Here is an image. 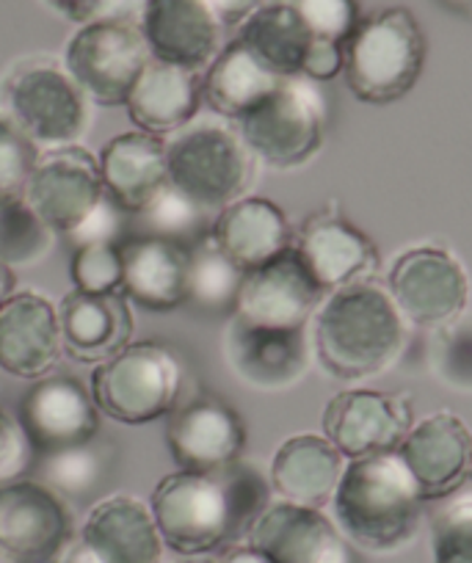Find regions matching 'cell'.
<instances>
[{"label":"cell","mask_w":472,"mask_h":563,"mask_svg":"<svg viewBox=\"0 0 472 563\" xmlns=\"http://www.w3.org/2000/svg\"><path fill=\"white\" fill-rule=\"evenodd\" d=\"M271 506V484L252 464L224 470H177L152 489L157 533L175 555L205 558L243 544Z\"/></svg>","instance_id":"1"},{"label":"cell","mask_w":472,"mask_h":563,"mask_svg":"<svg viewBox=\"0 0 472 563\" xmlns=\"http://www.w3.org/2000/svg\"><path fill=\"white\" fill-rule=\"evenodd\" d=\"M406 345V321L376 282L334 290L312 318V351L340 382H362L389 371Z\"/></svg>","instance_id":"2"},{"label":"cell","mask_w":472,"mask_h":563,"mask_svg":"<svg viewBox=\"0 0 472 563\" xmlns=\"http://www.w3.org/2000/svg\"><path fill=\"white\" fill-rule=\"evenodd\" d=\"M422 495L395 453L351 459L332 497L334 525L345 541L365 552L389 555L415 539Z\"/></svg>","instance_id":"3"},{"label":"cell","mask_w":472,"mask_h":563,"mask_svg":"<svg viewBox=\"0 0 472 563\" xmlns=\"http://www.w3.org/2000/svg\"><path fill=\"white\" fill-rule=\"evenodd\" d=\"M426 67V36L404 7L360 20L343 45V75L356 100L389 106L409 95Z\"/></svg>","instance_id":"4"},{"label":"cell","mask_w":472,"mask_h":563,"mask_svg":"<svg viewBox=\"0 0 472 563\" xmlns=\"http://www.w3.org/2000/svg\"><path fill=\"white\" fill-rule=\"evenodd\" d=\"M0 111L40 150L80 144L91 122V102L64 62L53 56L18 58L0 78Z\"/></svg>","instance_id":"5"},{"label":"cell","mask_w":472,"mask_h":563,"mask_svg":"<svg viewBox=\"0 0 472 563\" xmlns=\"http://www.w3.org/2000/svg\"><path fill=\"white\" fill-rule=\"evenodd\" d=\"M186 365L175 349L157 340L128 343L91 373V398L100 415L124 426H144L177 409Z\"/></svg>","instance_id":"6"},{"label":"cell","mask_w":472,"mask_h":563,"mask_svg":"<svg viewBox=\"0 0 472 563\" xmlns=\"http://www.w3.org/2000/svg\"><path fill=\"white\" fill-rule=\"evenodd\" d=\"M169 186L208 213H219L246 197L254 180V155L235 128L221 122H191L166 139Z\"/></svg>","instance_id":"7"},{"label":"cell","mask_w":472,"mask_h":563,"mask_svg":"<svg viewBox=\"0 0 472 563\" xmlns=\"http://www.w3.org/2000/svg\"><path fill=\"white\" fill-rule=\"evenodd\" d=\"M254 161L279 172L309 164L323 147L327 106L315 80L285 78L260 106L235 122Z\"/></svg>","instance_id":"8"},{"label":"cell","mask_w":472,"mask_h":563,"mask_svg":"<svg viewBox=\"0 0 472 563\" xmlns=\"http://www.w3.org/2000/svg\"><path fill=\"white\" fill-rule=\"evenodd\" d=\"M152 58L144 34L135 25L84 23L64 51V67L84 89L91 106H124Z\"/></svg>","instance_id":"9"},{"label":"cell","mask_w":472,"mask_h":563,"mask_svg":"<svg viewBox=\"0 0 472 563\" xmlns=\"http://www.w3.org/2000/svg\"><path fill=\"white\" fill-rule=\"evenodd\" d=\"M75 541V517L58 492L36 478L0 486V552L14 563H56Z\"/></svg>","instance_id":"10"},{"label":"cell","mask_w":472,"mask_h":563,"mask_svg":"<svg viewBox=\"0 0 472 563\" xmlns=\"http://www.w3.org/2000/svg\"><path fill=\"white\" fill-rule=\"evenodd\" d=\"M387 294L406 323L439 329L464 316L470 282L453 254L437 246H417L393 263Z\"/></svg>","instance_id":"11"},{"label":"cell","mask_w":472,"mask_h":563,"mask_svg":"<svg viewBox=\"0 0 472 563\" xmlns=\"http://www.w3.org/2000/svg\"><path fill=\"white\" fill-rule=\"evenodd\" d=\"M323 299V288L315 282L296 246H290L265 265L243 271L232 318L252 327L307 329Z\"/></svg>","instance_id":"12"},{"label":"cell","mask_w":472,"mask_h":563,"mask_svg":"<svg viewBox=\"0 0 472 563\" xmlns=\"http://www.w3.org/2000/svg\"><path fill=\"white\" fill-rule=\"evenodd\" d=\"M23 199L58 238H69L106 199L100 161L80 144L42 150Z\"/></svg>","instance_id":"13"},{"label":"cell","mask_w":472,"mask_h":563,"mask_svg":"<svg viewBox=\"0 0 472 563\" xmlns=\"http://www.w3.org/2000/svg\"><path fill=\"white\" fill-rule=\"evenodd\" d=\"M18 420L40 456L84 445L100 434V409L91 389L67 373H51L31 384L20 400Z\"/></svg>","instance_id":"14"},{"label":"cell","mask_w":472,"mask_h":563,"mask_svg":"<svg viewBox=\"0 0 472 563\" xmlns=\"http://www.w3.org/2000/svg\"><path fill=\"white\" fill-rule=\"evenodd\" d=\"M411 406L378 389H345L323 409V437L345 459L395 453L411 431Z\"/></svg>","instance_id":"15"},{"label":"cell","mask_w":472,"mask_h":563,"mask_svg":"<svg viewBox=\"0 0 472 563\" xmlns=\"http://www.w3.org/2000/svg\"><path fill=\"white\" fill-rule=\"evenodd\" d=\"M224 356L243 384L260 393H285L307 376L312 351L307 329L252 327L232 318L224 334Z\"/></svg>","instance_id":"16"},{"label":"cell","mask_w":472,"mask_h":563,"mask_svg":"<svg viewBox=\"0 0 472 563\" xmlns=\"http://www.w3.org/2000/svg\"><path fill=\"white\" fill-rule=\"evenodd\" d=\"M64 354L58 307L47 296L23 290L0 305V371L40 382Z\"/></svg>","instance_id":"17"},{"label":"cell","mask_w":472,"mask_h":563,"mask_svg":"<svg viewBox=\"0 0 472 563\" xmlns=\"http://www.w3.org/2000/svg\"><path fill=\"white\" fill-rule=\"evenodd\" d=\"M166 445L177 470H224L241 462L246 426L232 406L219 398H194L177 404L166 422Z\"/></svg>","instance_id":"18"},{"label":"cell","mask_w":472,"mask_h":563,"mask_svg":"<svg viewBox=\"0 0 472 563\" xmlns=\"http://www.w3.org/2000/svg\"><path fill=\"white\" fill-rule=\"evenodd\" d=\"M271 563H354L349 541L321 508L271 503L246 536Z\"/></svg>","instance_id":"19"},{"label":"cell","mask_w":472,"mask_h":563,"mask_svg":"<svg viewBox=\"0 0 472 563\" xmlns=\"http://www.w3.org/2000/svg\"><path fill=\"white\" fill-rule=\"evenodd\" d=\"M400 462L415 478L422 500H444L472 475V434L450 411L426 417L398 448Z\"/></svg>","instance_id":"20"},{"label":"cell","mask_w":472,"mask_h":563,"mask_svg":"<svg viewBox=\"0 0 472 563\" xmlns=\"http://www.w3.org/2000/svg\"><path fill=\"white\" fill-rule=\"evenodd\" d=\"M293 246L312 271L323 294H334L360 282H373L378 271V254L371 238L334 210L309 216Z\"/></svg>","instance_id":"21"},{"label":"cell","mask_w":472,"mask_h":563,"mask_svg":"<svg viewBox=\"0 0 472 563\" xmlns=\"http://www.w3.org/2000/svg\"><path fill=\"white\" fill-rule=\"evenodd\" d=\"M141 34L152 58L197 73H202L224 47V25L208 0H150Z\"/></svg>","instance_id":"22"},{"label":"cell","mask_w":472,"mask_h":563,"mask_svg":"<svg viewBox=\"0 0 472 563\" xmlns=\"http://www.w3.org/2000/svg\"><path fill=\"white\" fill-rule=\"evenodd\" d=\"M122 294L150 312H169L188 305L191 249L157 235H135L119 243Z\"/></svg>","instance_id":"23"},{"label":"cell","mask_w":472,"mask_h":563,"mask_svg":"<svg viewBox=\"0 0 472 563\" xmlns=\"http://www.w3.org/2000/svg\"><path fill=\"white\" fill-rule=\"evenodd\" d=\"M78 539L100 563H164L166 547L150 503L133 495H111L95 503Z\"/></svg>","instance_id":"24"},{"label":"cell","mask_w":472,"mask_h":563,"mask_svg":"<svg viewBox=\"0 0 472 563\" xmlns=\"http://www.w3.org/2000/svg\"><path fill=\"white\" fill-rule=\"evenodd\" d=\"M64 354L80 365H102L133 338V310L124 294L69 290L58 305Z\"/></svg>","instance_id":"25"},{"label":"cell","mask_w":472,"mask_h":563,"mask_svg":"<svg viewBox=\"0 0 472 563\" xmlns=\"http://www.w3.org/2000/svg\"><path fill=\"white\" fill-rule=\"evenodd\" d=\"M97 161L106 194L130 216H139L155 194L169 186L164 135L130 130L108 141Z\"/></svg>","instance_id":"26"},{"label":"cell","mask_w":472,"mask_h":563,"mask_svg":"<svg viewBox=\"0 0 472 563\" xmlns=\"http://www.w3.org/2000/svg\"><path fill=\"white\" fill-rule=\"evenodd\" d=\"M202 102V73L150 58L124 108L135 128L166 139L191 124Z\"/></svg>","instance_id":"27"},{"label":"cell","mask_w":472,"mask_h":563,"mask_svg":"<svg viewBox=\"0 0 472 563\" xmlns=\"http://www.w3.org/2000/svg\"><path fill=\"white\" fill-rule=\"evenodd\" d=\"M343 470L345 456L327 437L298 434L276 448L268 484L279 500L323 508L332 503Z\"/></svg>","instance_id":"28"},{"label":"cell","mask_w":472,"mask_h":563,"mask_svg":"<svg viewBox=\"0 0 472 563\" xmlns=\"http://www.w3.org/2000/svg\"><path fill=\"white\" fill-rule=\"evenodd\" d=\"M210 238L241 271L265 265L296 241L279 205L249 194L216 213Z\"/></svg>","instance_id":"29"},{"label":"cell","mask_w":472,"mask_h":563,"mask_svg":"<svg viewBox=\"0 0 472 563\" xmlns=\"http://www.w3.org/2000/svg\"><path fill=\"white\" fill-rule=\"evenodd\" d=\"M285 78L271 73L241 40H232L221 47L219 56L208 64L202 78V100L219 117L238 119L265 100Z\"/></svg>","instance_id":"30"},{"label":"cell","mask_w":472,"mask_h":563,"mask_svg":"<svg viewBox=\"0 0 472 563\" xmlns=\"http://www.w3.org/2000/svg\"><path fill=\"white\" fill-rule=\"evenodd\" d=\"M238 40L274 75L296 78L301 75L315 36L309 34L287 0H268L241 25Z\"/></svg>","instance_id":"31"},{"label":"cell","mask_w":472,"mask_h":563,"mask_svg":"<svg viewBox=\"0 0 472 563\" xmlns=\"http://www.w3.org/2000/svg\"><path fill=\"white\" fill-rule=\"evenodd\" d=\"M113 459H117V451L97 437L84 445L64 448V451L42 456L40 481L51 486L53 492H58L67 503L86 500L108 481Z\"/></svg>","instance_id":"32"},{"label":"cell","mask_w":472,"mask_h":563,"mask_svg":"<svg viewBox=\"0 0 472 563\" xmlns=\"http://www.w3.org/2000/svg\"><path fill=\"white\" fill-rule=\"evenodd\" d=\"M191 268H188V305L205 312H227L235 307L243 271L216 246L210 232L191 243Z\"/></svg>","instance_id":"33"},{"label":"cell","mask_w":472,"mask_h":563,"mask_svg":"<svg viewBox=\"0 0 472 563\" xmlns=\"http://www.w3.org/2000/svg\"><path fill=\"white\" fill-rule=\"evenodd\" d=\"M56 238L25 199L0 205V260L12 268L40 265L56 249Z\"/></svg>","instance_id":"34"},{"label":"cell","mask_w":472,"mask_h":563,"mask_svg":"<svg viewBox=\"0 0 472 563\" xmlns=\"http://www.w3.org/2000/svg\"><path fill=\"white\" fill-rule=\"evenodd\" d=\"M141 221H144V235L166 238V241L177 243H197L199 238L208 235V210L199 208L197 202L177 191L175 186H166L164 191L155 194L152 202L141 210Z\"/></svg>","instance_id":"35"},{"label":"cell","mask_w":472,"mask_h":563,"mask_svg":"<svg viewBox=\"0 0 472 563\" xmlns=\"http://www.w3.org/2000/svg\"><path fill=\"white\" fill-rule=\"evenodd\" d=\"M431 371L444 387L453 393L472 395V316H459L455 321L437 329L431 340Z\"/></svg>","instance_id":"36"},{"label":"cell","mask_w":472,"mask_h":563,"mask_svg":"<svg viewBox=\"0 0 472 563\" xmlns=\"http://www.w3.org/2000/svg\"><path fill=\"white\" fill-rule=\"evenodd\" d=\"M433 517V563H472V489L444 497Z\"/></svg>","instance_id":"37"},{"label":"cell","mask_w":472,"mask_h":563,"mask_svg":"<svg viewBox=\"0 0 472 563\" xmlns=\"http://www.w3.org/2000/svg\"><path fill=\"white\" fill-rule=\"evenodd\" d=\"M42 150L18 128L12 117L0 111V205L25 197Z\"/></svg>","instance_id":"38"},{"label":"cell","mask_w":472,"mask_h":563,"mask_svg":"<svg viewBox=\"0 0 472 563\" xmlns=\"http://www.w3.org/2000/svg\"><path fill=\"white\" fill-rule=\"evenodd\" d=\"M75 290L84 294H122V254L119 243H86L75 246L69 263Z\"/></svg>","instance_id":"39"},{"label":"cell","mask_w":472,"mask_h":563,"mask_svg":"<svg viewBox=\"0 0 472 563\" xmlns=\"http://www.w3.org/2000/svg\"><path fill=\"white\" fill-rule=\"evenodd\" d=\"M287 3L315 40L338 42V45L349 42L362 20L356 0H287Z\"/></svg>","instance_id":"40"},{"label":"cell","mask_w":472,"mask_h":563,"mask_svg":"<svg viewBox=\"0 0 472 563\" xmlns=\"http://www.w3.org/2000/svg\"><path fill=\"white\" fill-rule=\"evenodd\" d=\"M34 464V448L14 415L0 406V486L25 478Z\"/></svg>","instance_id":"41"},{"label":"cell","mask_w":472,"mask_h":563,"mask_svg":"<svg viewBox=\"0 0 472 563\" xmlns=\"http://www.w3.org/2000/svg\"><path fill=\"white\" fill-rule=\"evenodd\" d=\"M124 216L130 213H124V210L106 194V199L86 216L84 224H80L67 241L73 243V246H86V243H122L119 238H122L124 232Z\"/></svg>","instance_id":"42"},{"label":"cell","mask_w":472,"mask_h":563,"mask_svg":"<svg viewBox=\"0 0 472 563\" xmlns=\"http://www.w3.org/2000/svg\"><path fill=\"white\" fill-rule=\"evenodd\" d=\"M340 73H343V45L327 40H315L307 53V62H304V78L315 80V84H323V80L338 78Z\"/></svg>","instance_id":"43"},{"label":"cell","mask_w":472,"mask_h":563,"mask_svg":"<svg viewBox=\"0 0 472 563\" xmlns=\"http://www.w3.org/2000/svg\"><path fill=\"white\" fill-rule=\"evenodd\" d=\"M150 0H97L86 23H122L141 29Z\"/></svg>","instance_id":"44"},{"label":"cell","mask_w":472,"mask_h":563,"mask_svg":"<svg viewBox=\"0 0 472 563\" xmlns=\"http://www.w3.org/2000/svg\"><path fill=\"white\" fill-rule=\"evenodd\" d=\"M263 3H268V0H208V7L213 9L224 29H235V25L241 29Z\"/></svg>","instance_id":"45"},{"label":"cell","mask_w":472,"mask_h":563,"mask_svg":"<svg viewBox=\"0 0 472 563\" xmlns=\"http://www.w3.org/2000/svg\"><path fill=\"white\" fill-rule=\"evenodd\" d=\"M45 3L53 9V12L62 14V18L84 25L86 20L91 18V12H95L97 0H45Z\"/></svg>","instance_id":"46"},{"label":"cell","mask_w":472,"mask_h":563,"mask_svg":"<svg viewBox=\"0 0 472 563\" xmlns=\"http://www.w3.org/2000/svg\"><path fill=\"white\" fill-rule=\"evenodd\" d=\"M219 563H271L268 558L260 550H254L252 544H235L230 550L221 552Z\"/></svg>","instance_id":"47"},{"label":"cell","mask_w":472,"mask_h":563,"mask_svg":"<svg viewBox=\"0 0 472 563\" xmlns=\"http://www.w3.org/2000/svg\"><path fill=\"white\" fill-rule=\"evenodd\" d=\"M56 563H100L95 555H91L89 550H86V544L80 539H75L73 544L67 547V550L62 552V558H58Z\"/></svg>","instance_id":"48"},{"label":"cell","mask_w":472,"mask_h":563,"mask_svg":"<svg viewBox=\"0 0 472 563\" xmlns=\"http://www.w3.org/2000/svg\"><path fill=\"white\" fill-rule=\"evenodd\" d=\"M14 294H18V274H14L12 265L0 260V305Z\"/></svg>","instance_id":"49"},{"label":"cell","mask_w":472,"mask_h":563,"mask_svg":"<svg viewBox=\"0 0 472 563\" xmlns=\"http://www.w3.org/2000/svg\"><path fill=\"white\" fill-rule=\"evenodd\" d=\"M444 9L461 14V18H472V0H439Z\"/></svg>","instance_id":"50"},{"label":"cell","mask_w":472,"mask_h":563,"mask_svg":"<svg viewBox=\"0 0 472 563\" xmlns=\"http://www.w3.org/2000/svg\"><path fill=\"white\" fill-rule=\"evenodd\" d=\"M0 563H14V561H12V558L3 555V552H0Z\"/></svg>","instance_id":"51"}]
</instances>
